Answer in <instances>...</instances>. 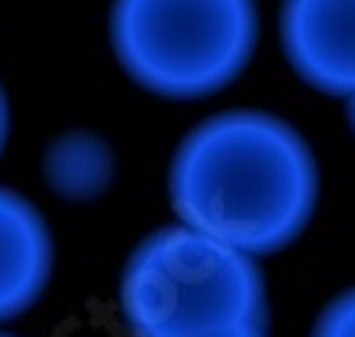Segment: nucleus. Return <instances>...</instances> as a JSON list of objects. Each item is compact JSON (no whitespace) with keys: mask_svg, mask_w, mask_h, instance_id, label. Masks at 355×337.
<instances>
[{"mask_svg":"<svg viewBox=\"0 0 355 337\" xmlns=\"http://www.w3.org/2000/svg\"><path fill=\"white\" fill-rule=\"evenodd\" d=\"M192 337H266V323H239V327H224V330H206Z\"/></svg>","mask_w":355,"mask_h":337,"instance_id":"6e6552de","label":"nucleus"},{"mask_svg":"<svg viewBox=\"0 0 355 337\" xmlns=\"http://www.w3.org/2000/svg\"><path fill=\"white\" fill-rule=\"evenodd\" d=\"M256 0H114L110 46L121 71L153 96L206 100L256 53Z\"/></svg>","mask_w":355,"mask_h":337,"instance_id":"7ed1b4c3","label":"nucleus"},{"mask_svg":"<svg viewBox=\"0 0 355 337\" xmlns=\"http://www.w3.org/2000/svg\"><path fill=\"white\" fill-rule=\"evenodd\" d=\"M117 313L132 337H192L266 323V284L252 256L171 224L146 234L121 266Z\"/></svg>","mask_w":355,"mask_h":337,"instance_id":"f03ea898","label":"nucleus"},{"mask_svg":"<svg viewBox=\"0 0 355 337\" xmlns=\"http://www.w3.org/2000/svg\"><path fill=\"white\" fill-rule=\"evenodd\" d=\"M0 337H15V334H4V330H0Z\"/></svg>","mask_w":355,"mask_h":337,"instance_id":"9b49d317","label":"nucleus"},{"mask_svg":"<svg viewBox=\"0 0 355 337\" xmlns=\"http://www.w3.org/2000/svg\"><path fill=\"white\" fill-rule=\"evenodd\" d=\"M167 196L178 224L252 259L299 238L320 199V167L306 135L259 107L202 117L178 142Z\"/></svg>","mask_w":355,"mask_h":337,"instance_id":"f257e3e1","label":"nucleus"},{"mask_svg":"<svg viewBox=\"0 0 355 337\" xmlns=\"http://www.w3.org/2000/svg\"><path fill=\"white\" fill-rule=\"evenodd\" d=\"M43 174L61 199H96L114 174L110 146L96 132H64L46 146Z\"/></svg>","mask_w":355,"mask_h":337,"instance_id":"423d86ee","label":"nucleus"},{"mask_svg":"<svg viewBox=\"0 0 355 337\" xmlns=\"http://www.w3.org/2000/svg\"><path fill=\"white\" fill-rule=\"evenodd\" d=\"M309 337H355V288L323 305Z\"/></svg>","mask_w":355,"mask_h":337,"instance_id":"0eeeda50","label":"nucleus"},{"mask_svg":"<svg viewBox=\"0 0 355 337\" xmlns=\"http://www.w3.org/2000/svg\"><path fill=\"white\" fill-rule=\"evenodd\" d=\"M8 132H11V110H8V96H4V85H0V153H4Z\"/></svg>","mask_w":355,"mask_h":337,"instance_id":"1a4fd4ad","label":"nucleus"},{"mask_svg":"<svg viewBox=\"0 0 355 337\" xmlns=\"http://www.w3.org/2000/svg\"><path fill=\"white\" fill-rule=\"evenodd\" d=\"M53 273V234L43 209L0 185V323L25 316Z\"/></svg>","mask_w":355,"mask_h":337,"instance_id":"39448f33","label":"nucleus"},{"mask_svg":"<svg viewBox=\"0 0 355 337\" xmlns=\"http://www.w3.org/2000/svg\"><path fill=\"white\" fill-rule=\"evenodd\" d=\"M281 46L309 89L355 93V0H284Z\"/></svg>","mask_w":355,"mask_h":337,"instance_id":"20e7f679","label":"nucleus"},{"mask_svg":"<svg viewBox=\"0 0 355 337\" xmlns=\"http://www.w3.org/2000/svg\"><path fill=\"white\" fill-rule=\"evenodd\" d=\"M348 125H352V132H355V93L348 96Z\"/></svg>","mask_w":355,"mask_h":337,"instance_id":"9d476101","label":"nucleus"}]
</instances>
